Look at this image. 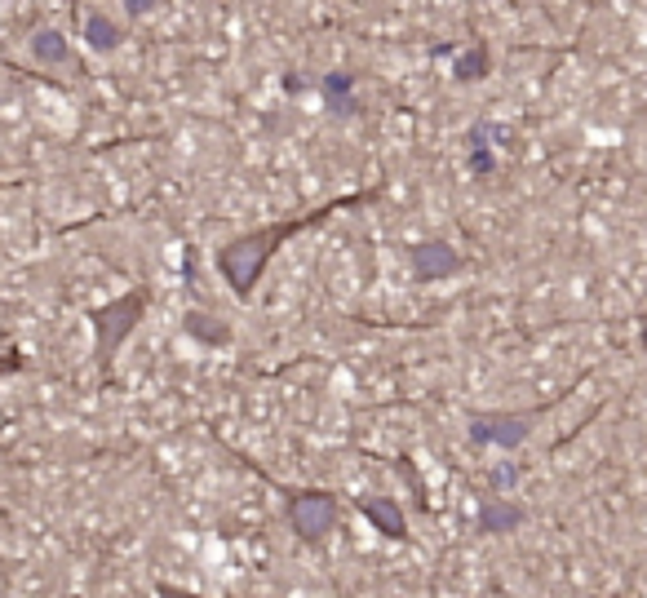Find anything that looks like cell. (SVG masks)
I'll return each instance as SVG.
<instances>
[{
	"label": "cell",
	"mask_w": 647,
	"mask_h": 598,
	"mask_svg": "<svg viewBox=\"0 0 647 598\" xmlns=\"http://www.w3.org/2000/svg\"><path fill=\"white\" fill-rule=\"evenodd\" d=\"M528 514H523V505H514L511 497H497V501H483L479 505V532H514L523 523Z\"/></svg>",
	"instance_id": "8992f818"
},
{
	"label": "cell",
	"mask_w": 647,
	"mask_h": 598,
	"mask_svg": "<svg viewBox=\"0 0 647 598\" xmlns=\"http://www.w3.org/2000/svg\"><path fill=\"white\" fill-rule=\"evenodd\" d=\"M537 412H479L470 417V439L475 443H497V448H514L532 431Z\"/></svg>",
	"instance_id": "3957f363"
},
{
	"label": "cell",
	"mask_w": 647,
	"mask_h": 598,
	"mask_svg": "<svg viewBox=\"0 0 647 598\" xmlns=\"http://www.w3.org/2000/svg\"><path fill=\"white\" fill-rule=\"evenodd\" d=\"M288 523L302 541H319L338 523V501L329 492H298V497H288Z\"/></svg>",
	"instance_id": "7a4b0ae2"
},
{
	"label": "cell",
	"mask_w": 647,
	"mask_h": 598,
	"mask_svg": "<svg viewBox=\"0 0 647 598\" xmlns=\"http://www.w3.org/2000/svg\"><path fill=\"white\" fill-rule=\"evenodd\" d=\"M412 266H417L421 279H443V275H457V270H461V258H457L448 244H421V248L412 253Z\"/></svg>",
	"instance_id": "5b68a950"
},
{
	"label": "cell",
	"mask_w": 647,
	"mask_h": 598,
	"mask_svg": "<svg viewBox=\"0 0 647 598\" xmlns=\"http://www.w3.org/2000/svg\"><path fill=\"white\" fill-rule=\"evenodd\" d=\"M85 35H89V45H94V49H116V45H120V27H116L111 18H103V14H89Z\"/></svg>",
	"instance_id": "ba28073f"
},
{
	"label": "cell",
	"mask_w": 647,
	"mask_h": 598,
	"mask_svg": "<svg viewBox=\"0 0 647 598\" xmlns=\"http://www.w3.org/2000/svg\"><path fill=\"white\" fill-rule=\"evenodd\" d=\"M319 218H329V208H319V213H307V218H293V222H275V227H262V231L244 235L236 239L231 248H222L217 253V266H222V275H227V284L236 289L239 298L258 284V275H262V266L275 258V248L284 244V239H293V235L310 227V222H319Z\"/></svg>",
	"instance_id": "6da1fadb"
},
{
	"label": "cell",
	"mask_w": 647,
	"mask_h": 598,
	"mask_svg": "<svg viewBox=\"0 0 647 598\" xmlns=\"http://www.w3.org/2000/svg\"><path fill=\"white\" fill-rule=\"evenodd\" d=\"M142 306H147V298L142 293H129V298H120V301H111L106 310H98L94 315V332H98V355H111L116 346H120V337L125 332H134L137 324V315H142Z\"/></svg>",
	"instance_id": "277c9868"
},
{
	"label": "cell",
	"mask_w": 647,
	"mask_h": 598,
	"mask_svg": "<svg viewBox=\"0 0 647 598\" xmlns=\"http://www.w3.org/2000/svg\"><path fill=\"white\" fill-rule=\"evenodd\" d=\"M35 58H45V63H63L67 58V40L58 32H40L35 35Z\"/></svg>",
	"instance_id": "9c48e42d"
},
{
	"label": "cell",
	"mask_w": 647,
	"mask_h": 598,
	"mask_svg": "<svg viewBox=\"0 0 647 598\" xmlns=\"http://www.w3.org/2000/svg\"><path fill=\"white\" fill-rule=\"evenodd\" d=\"M643 350H647V324H643Z\"/></svg>",
	"instance_id": "8fae6325"
},
{
	"label": "cell",
	"mask_w": 647,
	"mask_h": 598,
	"mask_svg": "<svg viewBox=\"0 0 647 598\" xmlns=\"http://www.w3.org/2000/svg\"><path fill=\"white\" fill-rule=\"evenodd\" d=\"M359 510H364V519H369V523H373L381 536H395V541H399V536L409 532V523H404V510H399V505H395L390 497H369V501H359Z\"/></svg>",
	"instance_id": "52a82bcc"
},
{
	"label": "cell",
	"mask_w": 647,
	"mask_h": 598,
	"mask_svg": "<svg viewBox=\"0 0 647 598\" xmlns=\"http://www.w3.org/2000/svg\"><path fill=\"white\" fill-rule=\"evenodd\" d=\"M156 0H129V14H142V9H151Z\"/></svg>",
	"instance_id": "30bf717a"
}]
</instances>
